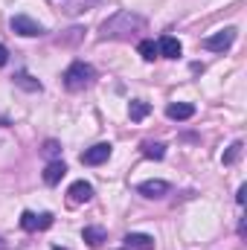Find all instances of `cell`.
I'll list each match as a JSON object with an SVG mask.
<instances>
[{"label":"cell","instance_id":"11","mask_svg":"<svg viewBox=\"0 0 247 250\" xmlns=\"http://www.w3.org/2000/svg\"><path fill=\"white\" fill-rule=\"evenodd\" d=\"M166 117H169V120H178V123H181V120H192V117H195V105H192V102H172V105L166 108Z\"/></svg>","mask_w":247,"mask_h":250},{"label":"cell","instance_id":"19","mask_svg":"<svg viewBox=\"0 0 247 250\" xmlns=\"http://www.w3.org/2000/svg\"><path fill=\"white\" fill-rule=\"evenodd\" d=\"M96 3H102V0H70V3L64 6V12H67V15H79V12H84V9H90V6H96Z\"/></svg>","mask_w":247,"mask_h":250},{"label":"cell","instance_id":"1","mask_svg":"<svg viewBox=\"0 0 247 250\" xmlns=\"http://www.w3.org/2000/svg\"><path fill=\"white\" fill-rule=\"evenodd\" d=\"M145 29V21L134 12H117L99 26V41H131L137 32Z\"/></svg>","mask_w":247,"mask_h":250},{"label":"cell","instance_id":"5","mask_svg":"<svg viewBox=\"0 0 247 250\" xmlns=\"http://www.w3.org/2000/svg\"><path fill=\"white\" fill-rule=\"evenodd\" d=\"M21 227H23L26 233L47 230V227H53V212H41V215H35L32 209H23V212H21Z\"/></svg>","mask_w":247,"mask_h":250},{"label":"cell","instance_id":"14","mask_svg":"<svg viewBox=\"0 0 247 250\" xmlns=\"http://www.w3.org/2000/svg\"><path fill=\"white\" fill-rule=\"evenodd\" d=\"M82 239H84L90 248H102V245L108 242V233H105L102 227H84V230H82Z\"/></svg>","mask_w":247,"mask_h":250},{"label":"cell","instance_id":"7","mask_svg":"<svg viewBox=\"0 0 247 250\" xmlns=\"http://www.w3.org/2000/svg\"><path fill=\"white\" fill-rule=\"evenodd\" d=\"M67 198H70V204H87L93 198V187L87 181H76V184H70V189H67Z\"/></svg>","mask_w":247,"mask_h":250},{"label":"cell","instance_id":"18","mask_svg":"<svg viewBox=\"0 0 247 250\" xmlns=\"http://www.w3.org/2000/svg\"><path fill=\"white\" fill-rule=\"evenodd\" d=\"M242 151H245V143H242V140H236V143L224 151V157H221V160H224V166H233V163L242 157Z\"/></svg>","mask_w":247,"mask_h":250},{"label":"cell","instance_id":"12","mask_svg":"<svg viewBox=\"0 0 247 250\" xmlns=\"http://www.w3.org/2000/svg\"><path fill=\"white\" fill-rule=\"evenodd\" d=\"M64 175H67L64 160H50V163H47V169H44V184H47V187H56Z\"/></svg>","mask_w":247,"mask_h":250},{"label":"cell","instance_id":"21","mask_svg":"<svg viewBox=\"0 0 247 250\" xmlns=\"http://www.w3.org/2000/svg\"><path fill=\"white\" fill-rule=\"evenodd\" d=\"M9 62V50H6V47H3V44H0V67H3V64Z\"/></svg>","mask_w":247,"mask_h":250},{"label":"cell","instance_id":"20","mask_svg":"<svg viewBox=\"0 0 247 250\" xmlns=\"http://www.w3.org/2000/svg\"><path fill=\"white\" fill-rule=\"evenodd\" d=\"M41 154L50 157V160H62V143L59 140H47L44 148H41Z\"/></svg>","mask_w":247,"mask_h":250},{"label":"cell","instance_id":"6","mask_svg":"<svg viewBox=\"0 0 247 250\" xmlns=\"http://www.w3.org/2000/svg\"><path fill=\"white\" fill-rule=\"evenodd\" d=\"M111 151H114L111 143H96V146H90V148L82 151V163H84V166H102V163L111 157Z\"/></svg>","mask_w":247,"mask_h":250},{"label":"cell","instance_id":"10","mask_svg":"<svg viewBox=\"0 0 247 250\" xmlns=\"http://www.w3.org/2000/svg\"><path fill=\"white\" fill-rule=\"evenodd\" d=\"M123 242L125 250H154V236H145V233H128Z\"/></svg>","mask_w":247,"mask_h":250},{"label":"cell","instance_id":"22","mask_svg":"<svg viewBox=\"0 0 247 250\" xmlns=\"http://www.w3.org/2000/svg\"><path fill=\"white\" fill-rule=\"evenodd\" d=\"M245 195H247V187H239V192H236V201H239V204H245Z\"/></svg>","mask_w":247,"mask_h":250},{"label":"cell","instance_id":"24","mask_svg":"<svg viewBox=\"0 0 247 250\" xmlns=\"http://www.w3.org/2000/svg\"><path fill=\"white\" fill-rule=\"evenodd\" d=\"M0 250H3V239H0Z\"/></svg>","mask_w":247,"mask_h":250},{"label":"cell","instance_id":"4","mask_svg":"<svg viewBox=\"0 0 247 250\" xmlns=\"http://www.w3.org/2000/svg\"><path fill=\"white\" fill-rule=\"evenodd\" d=\"M9 26H12L15 35H23V38H38V35L47 32V29H44L38 21H32L29 15H15V18L9 21Z\"/></svg>","mask_w":247,"mask_h":250},{"label":"cell","instance_id":"9","mask_svg":"<svg viewBox=\"0 0 247 250\" xmlns=\"http://www.w3.org/2000/svg\"><path fill=\"white\" fill-rule=\"evenodd\" d=\"M169 184L166 181H143V184H137V192L140 195H145V198H163V195H169Z\"/></svg>","mask_w":247,"mask_h":250},{"label":"cell","instance_id":"16","mask_svg":"<svg viewBox=\"0 0 247 250\" xmlns=\"http://www.w3.org/2000/svg\"><path fill=\"white\" fill-rule=\"evenodd\" d=\"M137 53H140V56H143L145 62H154V59L160 56V53H157V44H154L151 38H145V41H140V44H137Z\"/></svg>","mask_w":247,"mask_h":250},{"label":"cell","instance_id":"15","mask_svg":"<svg viewBox=\"0 0 247 250\" xmlns=\"http://www.w3.org/2000/svg\"><path fill=\"white\" fill-rule=\"evenodd\" d=\"M148 114H151V105H148V102H143V99H131V105H128V117H131L134 123L145 120Z\"/></svg>","mask_w":247,"mask_h":250},{"label":"cell","instance_id":"17","mask_svg":"<svg viewBox=\"0 0 247 250\" xmlns=\"http://www.w3.org/2000/svg\"><path fill=\"white\" fill-rule=\"evenodd\" d=\"M143 154L148 160H163L166 157V146L163 143H143Z\"/></svg>","mask_w":247,"mask_h":250},{"label":"cell","instance_id":"23","mask_svg":"<svg viewBox=\"0 0 247 250\" xmlns=\"http://www.w3.org/2000/svg\"><path fill=\"white\" fill-rule=\"evenodd\" d=\"M53 250H67V248H62V245H53Z\"/></svg>","mask_w":247,"mask_h":250},{"label":"cell","instance_id":"8","mask_svg":"<svg viewBox=\"0 0 247 250\" xmlns=\"http://www.w3.org/2000/svg\"><path fill=\"white\" fill-rule=\"evenodd\" d=\"M157 53H160L163 59H178V56L184 53V44H181L175 35H163V38L157 41Z\"/></svg>","mask_w":247,"mask_h":250},{"label":"cell","instance_id":"13","mask_svg":"<svg viewBox=\"0 0 247 250\" xmlns=\"http://www.w3.org/2000/svg\"><path fill=\"white\" fill-rule=\"evenodd\" d=\"M12 82H15L21 90H26V93H41V82H38V79H32L26 70H18V73L12 76Z\"/></svg>","mask_w":247,"mask_h":250},{"label":"cell","instance_id":"2","mask_svg":"<svg viewBox=\"0 0 247 250\" xmlns=\"http://www.w3.org/2000/svg\"><path fill=\"white\" fill-rule=\"evenodd\" d=\"M62 79H64V87H67V90L79 93V90H84V87H90V84H93L96 70H93L87 62H73L67 70H64Z\"/></svg>","mask_w":247,"mask_h":250},{"label":"cell","instance_id":"3","mask_svg":"<svg viewBox=\"0 0 247 250\" xmlns=\"http://www.w3.org/2000/svg\"><path fill=\"white\" fill-rule=\"evenodd\" d=\"M236 26H224V29H218L215 35H209V38H204L201 41V47L204 50H209V53H224V50H230L233 44H236Z\"/></svg>","mask_w":247,"mask_h":250}]
</instances>
